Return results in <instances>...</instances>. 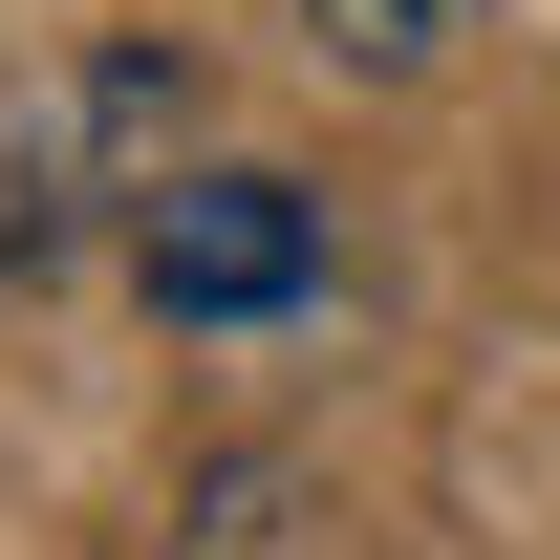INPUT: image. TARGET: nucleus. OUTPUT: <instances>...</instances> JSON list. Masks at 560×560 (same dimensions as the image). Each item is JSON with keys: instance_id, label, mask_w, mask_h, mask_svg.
<instances>
[{"instance_id": "obj_1", "label": "nucleus", "mask_w": 560, "mask_h": 560, "mask_svg": "<svg viewBox=\"0 0 560 560\" xmlns=\"http://www.w3.org/2000/svg\"><path fill=\"white\" fill-rule=\"evenodd\" d=\"M130 280L173 324H280V302H324V195L302 173H151Z\"/></svg>"}, {"instance_id": "obj_2", "label": "nucleus", "mask_w": 560, "mask_h": 560, "mask_svg": "<svg viewBox=\"0 0 560 560\" xmlns=\"http://www.w3.org/2000/svg\"><path fill=\"white\" fill-rule=\"evenodd\" d=\"M302 22H324V44H346V66H431V44H453V22H475V0H302Z\"/></svg>"}]
</instances>
